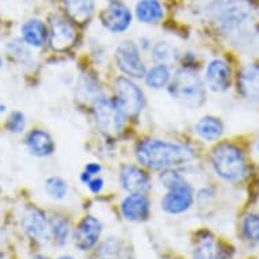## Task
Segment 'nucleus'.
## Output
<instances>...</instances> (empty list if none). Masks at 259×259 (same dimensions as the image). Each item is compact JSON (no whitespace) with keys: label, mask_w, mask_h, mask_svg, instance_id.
Here are the masks:
<instances>
[{"label":"nucleus","mask_w":259,"mask_h":259,"mask_svg":"<svg viewBox=\"0 0 259 259\" xmlns=\"http://www.w3.org/2000/svg\"><path fill=\"white\" fill-rule=\"evenodd\" d=\"M135 155L141 166L153 171L175 170L189 164L196 156L194 149L189 145L159 139L141 140Z\"/></svg>","instance_id":"1"},{"label":"nucleus","mask_w":259,"mask_h":259,"mask_svg":"<svg viewBox=\"0 0 259 259\" xmlns=\"http://www.w3.org/2000/svg\"><path fill=\"white\" fill-rule=\"evenodd\" d=\"M254 13L250 0H213L206 9L209 19L219 25L224 33L240 29Z\"/></svg>","instance_id":"2"},{"label":"nucleus","mask_w":259,"mask_h":259,"mask_svg":"<svg viewBox=\"0 0 259 259\" xmlns=\"http://www.w3.org/2000/svg\"><path fill=\"white\" fill-rule=\"evenodd\" d=\"M170 94L183 106L197 109L206 101V89L196 71L182 68L177 71L170 81Z\"/></svg>","instance_id":"3"},{"label":"nucleus","mask_w":259,"mask_h":259,"mask_svg":"<svg viewBox=\"0 0 259 259\" xmlns=\"http://www.w3.org/2000/svg\"><path fill=\"white\" fill-rule=\"evenodd\" d=\"M213 170L227 182H239L247 174V166L242 151L234 144L223 143L212 152Z\"/></svg>","instance_id":"4"},{"label":"nucleus","mask_w":259,"mask_h":259,"mask_svg":"<svg viewBox=\"0 0 259 259\" xmlns=\"http://www.w3.org/2000/svg\"><path fill=\"white\" fill-rule=\"evenodd\" d=\"M126 114L113 99L101 97L94 102V119L97 127L105 135H115L122 131Z\"/></svg>","instance_id":"5"},{"label":"nucleus","mask_w":259,"mask_h":259,"mask_svg":"<svg viewBox=\"0 0 259 259\" xmlns=\"http://www.w3.org/2000/svg\"><path fill=\"white\" fill-rule=\"evenodd\" d=\"M115 102L126 115H137L145 106L143 90L131 77L119 76L114 81Z\"/></svg>","instance_id":"6"},{"label":"nucleus","mask_w":259,"mask_h":259,"mask_svg":"<svg viewBox=\"0 0 259 259\" xmlns=\"http://www.w3.org/2000/svg\"><path fill=\"white\" fill-rule=\"evenodd\" d=\"M114 60L119 71L131 79H141L147 72L139 48L131 39H125L115 48Z\"/></svg>","instance_id":"7"},{"label":"nucleus","mask_w":259,"mask_h":259,"mask_svg":"<svg viewBox=\"0 0 259 259\" xmlns=\"http://www.w3.org/2000/svg\"><path fill=\"white\" fill-rule=\"evenodd\" d=\"M21 227L30 238L39 243H48L52 239L51 223L47 214L37 206H27L21 214Z\"/></svg>","instance_id":"8"},{"label":"nucleus","mask_w":259,"mask_h":259,"mask_svg":"<svg viewBox=\"0 0 259 259\" xmlns=\"http://www.w3.org/2000/svg\"><path fill=\"white\" fill-rule=\"evenodd\" d=\"M101 23L107 31L113 34H119L126 31L132 25V11L122 2H111L102 10L99 15Z\"/></svg>","instance_id":"9"},{"label":"nucleus","mask_w":259,"mask_h":259,"mask_svg":"<svg viewBox=\"0 0 259 259\" xmlns=\"http://www.w3.org/2000/svg\"><path fill=\"white\" fill-rule=\"evenodd\" d=\"M49 44L52 51L55 52H67L76 42V30L71 22L61 17H55L51 22L49 29Z\"/></svg>","instance_id":"10"},{"label":"nucleus","mask_w":259,"mask_h":259,"mask_svg":"<svg viewBox=\"0 0 259 259\" xmlns=\"http://www.w3.org/2000/svg\"><path fill=\"white\" fill-rule=\"evenodd\" d=\"M194 202V193L189 183L171 189L160 201L161 209L170 214H181L191 208Z\"/></svg>","instance_id":"11"},{"label":"nucleus","mask_w":259,"mask_h":259,"mask_svg":"<svg viewBox=\"0 0 259 259\" xmlns=\"http://www.w3.org/2000/svg\"><path fill=\"white\" fill-rule=\"evenodd\" d=\"M102 224L94 216H85L73 231V243L81 251L93 248L102 234Z\"/></svg>","instance_id":"12"},{"label":"nucleus","mask_w":259,"mask_h":259,"mask_svg":"<svg viewBox=\"0 0 259 259\" xmlns=\"http://www.w3.org/2000/svg\"><path fill=\"white\" fill-rule=\"evenodd\" d=\"M205 83L213 93H224L232 83V69L230 64L221 59H214L205 69Z\"/></svg>","instance_id":"13"},{"label":"nucleus","mask_w":259,"mask_h":259,"mask_svg":"<svg viewBox=\"0 0 259 259\" xmlns=\"http://www.w3.org/2000/svg\"><path fill=\"white\" fill-rule=\"evenodd\" d=\"M119 183L129 193H145L151 189V178L141 167L125 164L119 170Z\"/></svg>","instance_id":"14"},{"label":"nucleus","mask_w":259,"mask_h":259,"mask_svg":"<svg viewBox=\"0 0 259 259\" xmlns=\"http://www.w3.org/2000/svg\"><path fill=\"white\" fill-rule=\"evenodd\" d=\"M149 200L144 193H129L121 202L122 216L129 221L145 220L149 214Z\"/></svg>","instance_id":"15"},{"label":"nucleus","mask_w":259,"mask_h":259,"mask_svg":"<svg viewBox=\"0 0 259 259\" xmlns=\"http://www.w3.org/2000/svg\"><path fill=\"white\" fill-rule=\"evenodd\" d=\"M238 89L250 101H259V64H248L239 72Z\"/></svg>","instance_id":"16"},{"label":"nucleus","mask_w":259,"mask_h":259,"mask_svg":"<svg viewBox=\"0 0 259 259\" xmlns=\"http://www.w3.org/2000/svg\"><path fill=\"white\" fill-rule=\"evenodd\" d=\"M26 147L31 155L37 157H48L55 153V140L47 131L34 129L26 137Z\"/></svg>","instance_id":"17"},{"label":"nucleus","mask_w":259,"mask_h":259,"mask_svg":"<svg viewBox=\"0 0 259 259\" xmlns=\"http://www.w3.org/2000/svg\"><path fill=\"white\" fill-rule=\"evenodd\" d=\"M22 39L30 48H41L47 42L49 30L41 19H29L21 27Z\"/></svg>","instance_id":"18"},{"label":"nucleus","mask_w":259,"mask_h":259,"mask_svg":"<svg viewBox=\"0 0 259 259\" xmlns=\"http://www.w3.org/2000/svg\"><path fill=\"white\" fill-rule=\"evenodd\" d=\"M65 13L75 23H89L95 11V0H63Z\"/></svg>","instance_id":"19"},{"label":"nucleus","mask_w":259,"mask_h":259,"mask_svg":"<svg viewBox=\"0 0 259 259\" xmlns=\"http://www.w3.org/2000/svg\"><path fill=\"white\" fill-rule=\"evenodd\" d=\"M135 13L140 23L156 25L164 18V7L160 0H139Z\"/></svg>","instance_id":"20"},{"label":"nucleus","mask_w":259,"mask_h":259,"mask_svg":"<svg viewBox=\"0 0 259 259\" xmlns=\"http://www.w3.org/2000/svg\"><path fill=\"white\" fill-rule=\"evenodd\" d=\"M197 135L205 141L219 140L224 133V125L220 118L213 115H205L196 123Z\"/></svg>","instance_id":"21"},{"label":"nucleus","mask_w":259,"mask_h":259,"mask_svg":"<svg viewBox=\"0 0 259 259\" xmlns=\"http://www.w3.org/2000/svg\"><path fill=\"white\" fill-rule=\"evenodd\" d=\"M144 79L145 84L148 85L149 89H166L167 85L170 84L171 79H172L170 65H166V64H156L155 67H152L149 71L145 72Z\"/></svg>","instance_id":"22"},{"label":"nucleus","mask_w":259,"mask_h":259,"mask_svg":"<svg viewBox=\"0 0 259 259\" xmlns=\"http://www.w3.org/2000/svg\"><path fill=\"white\" fill-rule=\"evenodd\" d=\"M179 56L178 48L168 41H159L152 47V57L157 64L171 65L178 61Z\"/></svg>","instance_id":"23"},{"label":"nucleus","mask_w":259,"mask_h":259,"mask_svg":"<svg viewBox=\"0 0 259 259\" xmlns=\"http://www.w3.org/2000/svg\"><path fill=\"white\" fill-rule=\"evenodd\" d=\"M7 52L17 63L23 65H30L33 63V55L30 52V47L23 39L15 38L7 44Z\"/></svg>","instance_id":"24"},{"label":"nucleus","mask_w":259,"mask_h":259,"mask_svg":"<svg viewBox=\"0 0 259 259\" xmlns=\"http://www.w3.org/2000/svg\"><path fill=\"white\" fill-rule=\"evenodd\" d=\"M52 238L59 246H64L69 236V223L64 216H56L51 221Z\"/></svg>","instance_id":"25"},{"label":"nucleus","mask_w":259,"mask_h":259,"mask_svg":"<svg viewBox=\"0 0 259 259\" xmlns=\"http://www.w3.org/2000/svg\"><path fill=\"white\" fill-rule=\"evenodd\" d=\"M76 93L79 99H83V101H97L98 98H101L99 95V87L95 81L91 79V77H80V80L76 85Z\"/></svg>","instance_id":"26"},{"label":"nucleus","mask_w":259,"mask_h":259,"mask_svg":"<svg viewBox=\"0 0 259 259\" xmlns=\"http://www.w3.org/2000/svg\"><path fill=\"white\" fill-rule=\"evenodd\" d=\"M193 259H221L214 240L210 238L201 239L193 252Z\"/></svg>","instance_id":"27"},{"label":"nucleus","mask_w":259,"mask_h":259,"mask_svg":"<svg viewBox=\"0 0 259 259\" xmlns=\"http://www.w3.org/2000/svg\"><path fill=\"white\" fill-rule=\"evenodd\" d=\"M45 190L49 194V197L55 200H63L68 193V183L61 177L53 175L45 181Z\"/></svg>","instance_id":"28"},{"label":"nucleus","mask_w":259,"mask_h":259,"mask_svg":"<svg viewBox=\"0 0 259 259\" xmlns=\"http://www.w3.org/2000/svg\"><path fill=\"white\" fill-rule=\"evenodd\" d=\"M242 231L244 238L250 242H259V214L250 213L243 219Z\"/></svg>","instance_id":"29"},{"label":"nucleus","mask_w":259,"mask_h":259,"mask_svg":"<svg viewBox=\"0 0 259 259\" xmlns=\"http://www.w3.org/2000/svg\"><path fill=\"white\" fill-rule=\"evenodd\" d=\"M161 186H164L167 190L175 189V187L186 185L187 181L183 175H181L177 170H164L160 174Z\"/></svg>","instance_id":"30"},{"label":"nucleus","mask_w":259,"mask_h":259,"mask_svg":"<svg viewBox=\"0 0 259 259\" xmlns=\"http://www.w3.org/2000/svg\"><path fill=\"white\" fill-rule=\"evenodd\" d=\"M26 126V118L25 114L22 113V111L14 110L10 113L9 118L6 121V127H7V131L11 133H22L25 131Z\"/></svg>","instance_id":"31"},{"label":"nucleus","mask_w":259,"mask_h":259,"mask_svg":"<svg viewBox=\"0 0 259 259\" xmlns=\"http://www.w3.org/2000/svg\"><path fill=\"white\" fill-rule=\"evenodd\" d=\"M85 186L89 187L91 193H95V194H97V193H101V191H102L103 186H105V181H103L101 177L97 175V177H93V178L90 179L89 182L85 183Z\"/></svg>","instance_id":"32"},{"label":"nucleus","mask_w":259,"mask_h":259,"mask_svg":"<svg viewBox=\"0 0 259 259\" xmlns=\"http://www.w3.org/2000/svg\"><path fill=\"white\" fill-rule=\"evenodd\" d=\"M84 171L85 172H89L90 175H93V177H97V175L102 171V167H101V164H98V163H89V164L84 167Z\"/></svg>","instance_id":"33"},{"label":"nucleus","mask_w":259,"mask_h":259,"mask_svg":"<svg viewBox=\"0 0 259 259\" xmlns=\"http://www.w3.org/2000/svg\"><path fill=\"white\" fill-rule=\"evenodd\" d=\"M59 259H75L73 256H71V255H63V256H60Z\"/></svg>","instance_id":"34"},{"label":"nucleus","mask_w":259,"mask_h":259,"mask_svg":"<svg viewBox=\"0 0 259 259\" xmlns=\"http://www.w3.org/2000/svg\"><path fill=\"white\" fill-rule=\"evenodd\" d=\"M33 259H49L48 256H45V255H37V256H34Z\"/></svg>","instance_id":"35"},{"label":"nucleus","mask_w":259,"mask_h":259,"mask_svg":"<svg viewBox=\"0 0 259 259\" xmlns=\"http://www.w3.org/2000/svg\"><path fill=\"white\" fill-rule=\"evenodd\" d=\"M2 65H3V59H2V56H0V69H2Z\"/></svg>","instance_id":"36"},{"label":"nucleus","mask_w":259,"mask_h":259,"mask_svg":"<svg viewBox=\"0 0 259 259\" xmlns=\"http://www.w3.org/2000/svg\"><path fill=\"white\" fill-rule=\"evenodd\" d=\"M256 148H258V152H259V143H258V145H256Z\"/></svg>","instance_id":"37"},{"label":"nucleus","mask_w":259,"mask_h":259,"mask_svg":"<svg viewBox=\"0 0 259 259\" xmlns=\"http://www.w3.org/2000/svg\"><path fill=\"white\" fill-rule=\"evenodd\" d=\"M107 2H114V0H107Z\"/></svg>","instance_id":"38"},{"label":"nucleus","mask_w":259,"mask_h":259,"mask_svg":"<svg viewBox=\"0 0 259 259\" xmlns=\"http://www.w3.org/2000/svg\"><path fill=\"white\" fill-rule=\"evenodd\" d=\"M103 259H110V258H103Z\"/></svg>","instance_id":"39"}]
</instances>
